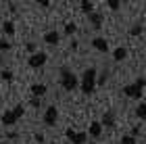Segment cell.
<instances>
[{"label": "cell", "instance_id": "f546056e", "mask_svg": "<svg viewBox=\"0 0 146 144\" xmlns=\"http://www.w3.org/2000/svg\"><path fill=\"white\" fill-rule=\"evenodd\" d=\"M0 144H4V142H0Z\"/></svg>", "mask_w": 146, "mask_h": 144}, {"label": "cell", "instance_id": "ffe728a7", "mask_svg": "<svg viewBox=\"0 0 146 144\" xmlns=\"http://www.w3.org/2000/svg\"><path fill=\"white\" fill-rule=\"evenodd\" d=\"M107 6L111 11H119L121 9V2H119V0H107Z\"/></svg>", "mask_w": 146, "mask_h": 144}, {"label": "cell", "instance_id": "8992f818", "mask_svg": "<svg viewBox=\"0 0 146 144\" xmlns=\"http://www.w3.org/2000/svg\"><path fill=\"white\" fill-rule=\"evenodd\" d=\"M65 136H67L73 144H86V142H88V134H86V132H73L71 127L65 129Z\"/></svg>", "mask_w": 146, "mask_h": 144}, {"label": "cell", "instance_id": "f1b7e54d", "mask_svg": "<svg viewBox=\"0 0 146 144\" xmlns=\"http://www.w3.org/2000/svg\"><path fill=\"white\" fill-rule=\"evenodd\" d=\"M0 63H2V56H0Z\"/></svg>", "mask_w": 146, "mask_h": 144}, {"label": "cell", "instance_id": "4316f807", "mask_svg": "<svg viewBox=\"0 0 146 144\" xmlns=\"http://www.w3.org/2000/svg\"><path fill=\"white\" fill-rule=\"evenodd\" d=\"M138 134H140V127H131V134H129V136H134V138H136Z\"/></svg>", "mask_w": 146, "mask_h": 144}, {"label": "cell", "instance_id": "30bf717a", "mask_svg": "<svg viewBox=\"0 0 146 144\" xmlns=\"http://www.w3.org/2000/svg\"><path fill=\"white\" fill-rule=\"evenodd\" d=\"M88 134L92 136V138H100V136H102V123L100 121H92L90 123V129H88Z\"/></svg>", "mask_w": 146, "mask_h": 144}, {"label": "cell", "instance_id": "3957f363", "mask_svg": "<svg viewBox=\"0 0 146 144\" xmlns=\"http://www.w3.org/2000/svg\"><path fill=\"white\" fill-rule=\"evenodd\" d=\"M144 88H146V80H144V77H138L134 84L123 86V94L127 96V98H140L142 92H144Z\"/></svg>", "mask_w": 146, "mask_h": 144}, {"label": "cell", "instance_id": "44dd1931", "mask_svg": "<svg viewBox=\"0 0 146 144\" xmlns=\"http://www.w3.org/2000/svg\"><path fill=\"white\" fill-rule=\"evenodd\" d=\"M0 77H2L4 82H13V71L6 69V71H2V73H0Z\"/></svg>", "mask_w": 146, "mask_h": 144}, {"label": "cell", "instance_id": "ba28073f", "mask_svg": "<svg viewBox=\"0 0 146 144\" xmlns=\"http://www.w3.org/2000/svg\"><path fill=\"white\" fill-rule=\"evenodd\" d=\"M58 40H61V34H58L56 29H50V31H46V34H44V42L50 44V46H56Z\"/></svg>", "mask_w": 146, "mask_h": 144}, {"label": "cell", "instance_id": "7a4b0ae2", "mask_svg": "<svg viewBox=\"0 0 146 144\" xmlns=\"http://www.w3.org/2000/svg\"><path fill=\"white\" fill-rule=\"evenodd\" d=\"M61 86L67 92H73L75 88H79V77L69 67H61Z\"/></svg>", "mask_w": 146, "mask_h": 144}, {"label": "cell", "instance_id": "d4e9b609", "mask_svg": "<svg viewBox=\"0 0 146 144\" xmlns=\"http://www.w3.org/2000/svg\"><path fill=\"white\" fill-rule=\"evenodd\" d=\"M34 138H36V142H38V144H44V140H46V138H44V134H40V132L34 136Z\"/></svg>", "mask_w": 146, "mask_h": 144}, {"label": "cell", "instance_id": "4fadbf2b", "mask_svg": "<svg viewBox=\"0 0 146 144\" xmlns=\"http://www.w3.org/2000/svg\"><path fill=\"white\" fill-rule=\"evenodd\" d=\"M102 127H115V113L113 111H107V113L102 115Z\"/></svg>", "mask_w": 146, "mask_h": 144}, {"label": "cell", "instance_id": "5b68a950", "mask_svg": "<svg viewBox=\"0 0 146 144\" xmlns=\"http://www.w3.org/2000/svg\"><path fill=\"white\" fill-rule=\"evenodd\" d=\"M46 61H48V54H46V52H36V54L29 56L27 65L31 69H40V67H44V65H46Z\"/></svg>", "mask_w": 146, "mask_h": 144}, {"label": "cell", "instance_id": "7402d4cb", "mask_svg": "<svg viewBox=\"0 0 146 144\" xmlns=\"http://www.w3.org/2000/svg\"><path fill=\"white\" fill-rule=\"evenodd\" d=\"M119 144H136V138H134V136H123Z\"/></svg>", "mask_w": 146, "mask_h": 144}, {"label": "cell", "instance_id": "d6986e66", "mask_svg": "<svg viewBox=\"0 0 146 144\" xmlns=\"http://www.w3.org/2000/svg\"><path fill=\"white\" fill-rule=\"evenodd\" d=\"M75 31H77V25L75 23H65V34H67V36L75 34Z\"/></svg>", "mask_w": 146, "mask_h": 144}, {"label": "cell", "instance_id": "9c48e42d", "mask_svg": "<svg viewBox=\"0 0 146 144\" xmlns=\"http://www.w3.org/2000/svg\"><path fill=\"white\" fill-rule=\"evenodd\" d=\"M29 92H31V96H34V98H42L46 92H48V88H46L44 84H31Z\"/></svg>", "mask_w": 146, "mask_h": 144}, {"label": "cell", "instance_id": "8fae6325", "mask_svg": "<svg viewBox=\"0 0 146 144\" xmlns=\"http://www.w3.org/2000/svg\"><path fill=\"white\" fill-rule=\"evenodd\" d=\"M90 44H92V46H94L98 52H109V42L104 40V38H94Z\"/></svg>", "mask_w": 146, "mask_h": 144}, {"label": "cell", "instance_id": "cb8c5ba5", "mask_svg": "<svg viewBox=\"0 0 146 144\" xmlns=\"http://www.w3.org/2000/svg\"><path fill=\"white\" fill-rule=\"evenodd\" d=\"M25 48H27V50L31 52V54H36V52H38V50H36V44H34V42H27V44H25Z\"/></svg>", "mask_w": 146, "mask_h": 144}, {"label": "cell", "instance_id": "83f0119b", "mask_svg": "<svg viewBox=\"0 0 146 144\" xmlns=\"http://www.w3.org/2000/svg\"><path fill=\"white\" fill-rule=\"evenodd\" d=\"M40 6H44V9H48V6H50V2H48V0H40Z\"/></svg>", "mask_w": 146, "mask_h": 144}, {"label": "cell", "instance_id": "7c38bea8", "mask_svg": "<svg viewBox=\"0 0 146 144\" xmlns=\"http://www.w3.org/2000/svg\"><path fill=\"white\" fill-rule=\"evenodd\" d=\"M88 19H90V25H92V29H100L102 27V15L100 13H92V15H88Z\"/></svg>", "mask_w": 146, "mask_h": 144}, {"label": "cell", "instance_id": "e0dca14e", "mask_svg": "<svg viewBox=\"0 0 146 144\" xmlns=\"http://www.w3.org/2000/svg\"><path fill=\"white\" fill-rule=\"evenodd\" d=\"M136 117H140V119H146V102H140L136 107Z\"/></svg>", "mask_w": 146, "mask_h": 144}, {"label": "cell", "instance_id": "ac0fdd59", "mask_svg": "<svg viewBox=\"0 0 146 144\" xmlns=\"http://www.w3.org/2000/svg\"><path fill=\"white\" fill-rule=\"evenodd\" d=\"M140 34H142V25H140V23L131 25V29H129V36H134V38H136V36H140Z\"/></svg>", "mask_w": 146, "mask_h": 144}, {"label": "cell", "instance_id": "603a6c76", "mask_svg": "<svg viewBox=\"0 0 146 144\" xmlns=\"http://www.w3.org/2000/svg\"><path fill=\"white\" fill-rule=\"evenodd\" d=\"M9 48H11V44L6 42V40H2V38H0V52H2V50H9Z\"/></svg>", "mask_w": 146, "mask_h": 144}, {"label": "cell", "instance_id": "484cf974", "mask_svg": "<svg viewBox=\"0 0 146 144\" xmlns=\"http://www.w3.org/2000/svg\"><path fill=\"white\" fill-rule=\"evenodd\" d=\"M40 100H42V98H31V107H34V109H40Z\"/></svg>", "mask_w": 146, "mask_h": 144}, {"label": "cell", "instance_id": "277c9868", "mask_svg": "<svg viewBox=\"0 0 146 144\" xmlns=\"http://www.w3.org/2000/svg\"><path fill=\"white\" fill-rule=\"evenodd\" d=\"M23 104H17L15 109H11V111H6V113L0 117V121H2V125H6V127H11V125H15V123L23 117Z\"/></svg>", "mask_w": 146, "mask_h": 144}, {"label": "cell", "instance_id": "2e32d148", "mask_svg": "<svg viewBox=\"0 0 146 144\" xmlns=\"http://www.w3.org/2000/svg\"><path fill=\"white\" fill-rule=\"evenodd\" d=\"M2 31L6 36H13V34H15V23H13V21H4L2 23Z\"/></svg>", "mask_w": 146, "mask_h": 144}, {"label": "cell", "instance_id": "9a60e30c", "mask_svg": "<svg viewBox=\"0 0 146 144\" xmlns=\"http://www.w3.org/2000/svg\"><path fill=\"white\" fill-rule=\"evenodd\" d=\"M79 9H82V13H86V15H92V13H94V2L82 0V2H79Z\"/></svg>", "mask_w": 146, "mask_h": 144}, {"label": "cell", "instance_id": "5bb4252c", "mask_svg": "<svg viewBox=\"0 0 146 144\" xmlns=\"http://www.w3.org/2000/svg\"><path fill=\"white\" fill-rule=\"evenodd\" d=\"M113 58H115V61H125V58H127V48L125 46H119V48H115L113 50Z\"/></svg>", "mask_w": 146, "mask_h": 144}, {"label": "cell", "instance_id": "6da1fadb", "mask_svg": "<svg viewBox=\"0 0 146 144\" xmlns=\"http://www.w3.org/2000/svg\"><path fill=\"white\" fill-rule=\"evenodd\" d=\"M96 77H98V71L94 67H88L82 73V77H79V88H82V92L84 94H94V90H96Z\"/></svg>", "mask_w": 146, "mask_h": 144}, {"label": "cell", "instance_id": "52a82bcc", "mask_svg": "<svg viewBox=\"0 0 146 144\" xmlns=\"http://www.w3.org/2000/svg\"><path fill=\"white\" fill-rule=\"evenodd\" d=\"M56 119H58V111H56L54 104H50V107L44 111V123L48 127H52V125H56Z\"/></svg>", "mask_w": 146, "mask_h": 144}]
</instances>
